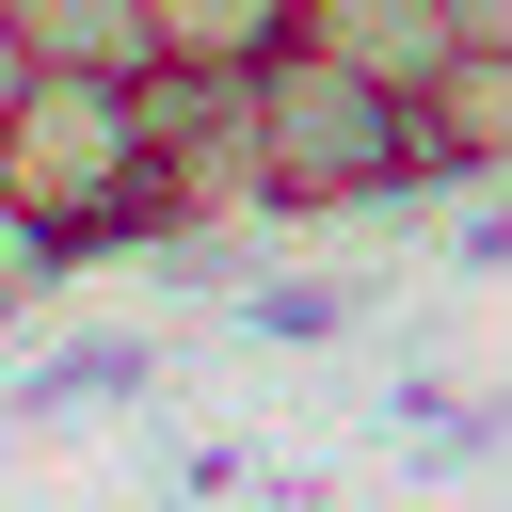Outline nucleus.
<instances>
[{"label": "nucleus", "instance_id": "1", "mask_svg": "<svg viewBox=\"0 0 512 512\" xmlns=\"http://www.w3.org/2000/svg\"><path fill=\"white\" fill-rule=\"evenodd\" d=\"M0 192L48 224V240H160V144H144V80H80V64H32L16 112H0Z\"/></svg>", "mask_w": 512, "mask_h": 512}, {"label": "nucleus", "instance_id": "2", "mask_svg": "<svg viewBox=\"0 0 512 512\" xmlns=\"http://www.w3.org/2000/svg\"><path fill=\"white\" fill-rule=\"evenodd\" d=\"M256 160H272V208H384V192H432V128H416V96L400 80H368V64H336V48H272L256 64Z\"/></svg>", "mask_w": 512, "mask_h": 512}, {"label": "nucleus", "instance_id": "3", "mask_svg": "<svg viewBox=\"0 0 512 512\" xmlns=\"http://www.w3.org/2000/svg\"><path fill=\"white\" fill-rule=\"evenodd\" d=\"M144 144H160V240L176 224H224V208H272L256 64H144Z\"/></svg>", "mask_w": 512, "mask_h": 512}, {"label": "nucleus", "instance_id": "4", "mask_svg": "<svg viewBox=\"0 0 512 512\" xmlns=\"http://www.w3.org/2000/svg\"><path fill=\"white\" fill-rule=\"evenodd\" d=\"M304 48H336V64L400 80V96H432V80L464 64V16H448V0H304Z\"/></svg>", "mask_w": 512, "mask_h": 512}, {"label": "nucleus", "instance_id": "5", "mask_svg": "<svg viewBox=\"0 0 512 512\" xmlns=\"http://www.w3.org/2000/svg\"><path fill=\"white\" fill-rule=\"evenodd\" d=\"M32 64H80V80H144L160 64V0H0Z\"/></svg>", "mask_w": 512, "mask_h": 512}, {"label": "nucleus", "instance_id": "6", "mask_svg": "<svg viewBox=\"0 0 512 512\" xmlns=\"http://www.w3.org/2000/svg\"><path fill=\"white\" fill-rule=\"evenodd\" d=\"M416 128H432V176H512V48H464L416 96Z\"/></svg>", "mask_w": 512, "mask_h": 512}, {"label": "nucleus", "instance_id": "7", "mask_svg": "<svg viewBox=\"0 0 512 512\" xmlns=\"http://www.w3.org/2000/svg\"><path fill=\"white\" fill-rule=\"evenodd\" d=\"M304 0H160V64H272Z\"/></svg>", "mask_w": 512, "mask_h": 512}, {"label": "nucleus", "instance_id": "8", "mask_svg": "<svg viewBox=\"0 0 512 512\" xmlns=\"http://www.w3.org/2000/svg\"><path fill=\"white\" fill-rule=\"evenodd\" d=\"M64 256H80V240H48V224H32L16 192H0V304H32V288H64Z\"/></svg>", "mask_w": 512, "mask_h": 512}, {"label": "nucleus", "instance_id": "9", "mask_svg": "<svg viewBox=\"0 0 512 512\" xmlns=\"http://www.w3.org/2000/svg\"><path fill=\"white\" fill-rule=\"evenodd\" d=\"M464 16V48H512V0H448Z\"/></svg>", "mask_w": 512, "mask_h": 512}, {"label": "nucleus", "instance_id": "10", "mask_svg": "<svg viewBox=\"0 0 512 512\" xmlns=\"http://www.w3.org/2000/svg\"><path fill=\"white\" fill-rule=\"evenodd\" d=\"M16 80H32V48H16V16H0V112H16Z\"/></svg>", "mask_w": 512, "mask_h": 512}]
</instances>
